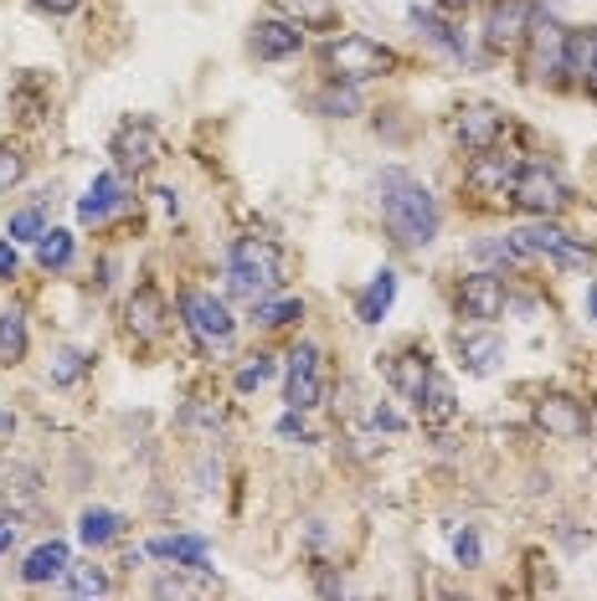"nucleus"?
<instances>
[{"label": "nucleus", "instance_id": "393cba45", "mask_svg": "<svg viewBox=\"0 0 597 601\" xmlns=\"http://www.w3.org/2000/svg\"><path fill=\"white\" fill-rule=\"evenodd\" d=\"M294 27H314V31H335L341 27V6L335 0H273Z\"/></svg>", "mask_w": 597, "mask_h": 601}, {"label": "nucleus", "instance_id": "a211bd4d", "mask_svg": "<svg viewBox=\"0 0 597 601\" xmlns=\"http://www.w3.org/2000/svg\"><path fill=\"white\" fill-rule=\"evenodd\" d=\"M454 350H458V365H464L469 376H489V370H495V360L505 355V345H499L495 329H469V335L458 329Z\"/></svg>", "mask_w": 597, "mask_h": 601}, {"label": "nucleus", "instance_id": "79ce46f5", "mask_svg": "<svg viewBox=\"0 0 597 601\" xmlns=\"http://www.w3.org/2000/svg\"><path fill=\"white\" fill-rule=\"evenodd\" d=\"M11 432H16V417L11 411H0V442H11Z\"/></svg>", "mask_w": 597, "mask_h": 601}, {"label": "nucleus", "instance_id": "0eeeda50", "mask_svg": "<svg viewBox=\"0 0 597 601\" xmlns=\"http://www.w3.org/2000/svg\"><path fill=\"white\" fill-rule=\"evenodd\" d=\"M526 78L530 83H556L567 72V31L556 21H530L526 31Z\"/></svg>", "mask_w": 597, "mask_h": 601}, {"label": "nucleus", "instance_id": "4be33fe9", "mask_svg": "<svg viewBox=\"0 0 597 601\" xmlns=\"http://www.w3.org/2000/svg\"><path fill=\"white\" fill-rule=\"evenodd\" d=\"M68 546L62 540H47V546H37L27 560H21V581L27 587H42V581H58V575H68Z\"/></svg>", "mask_w": 597, "mask_h": 601}, {"label": "nucleus", "instance_id": "39448f33", "mask_svg": "<svg viewBox=\"0 0 597 601\" xmlns=\"http://www.w3.org/2000/svg\"><path fill=\"white\" fill-rule=\"evenodd\" d=\"M510 247H515V257H540V263L561 267V273H583V267H587V252L577 247L561 226L546 222V216H536L530 226H515Z\"/></svg>", "mask_w": 597, "mask_h": 601}, {"label": "nucleus", "instance_id": "9b49d317", "mask_svg": "<svg viewBox=\"0 0 597 601\" xmlns=\"http://www.w3.org/2000/svg\"><path fill=\"white\" fill-rule=\"evenodd\" d=\"M454 140L469 154H489L505 140V113L489 109V103H464V109L454 113Z\"/></svg>", "mask_w": 597, "mask_h": 601}, {"label": "nucleus", "instance_id": "423d86ee", "mask_svg": "<svg viewBox=\"0 0 597 601\" xmlns=\"http://www.w3.org/2000/svg\"><path fill=\"white\" fill-rule=\"evenodd\" d=\"M510 201L520 211H530V216H556V211L567 206V181L546 160H526L510 175Z\"/></svg>", "mask_w": 597, "mask_h": 601}, {"label": "nucleus", "instance_id": "c85d7f7f", "mask_svg": "<svg viewBox=\"0 0 597 601\" xmlns=\"http://www.w3.org/2000/svg\"><path fill=\"white\" fill-rule=\"evenodd\" d=\"M314 113H325V119H351V113H361L356 83H330L325 93H314Z\"/></svg>", "mask_w": 597, "mask_h": 601}, {"label": "nucleus", "instance_id": "f3484780", "mask_svg": "<svg viewBox=\"0 0 597 601\" xmlns=\"http://www.w3.org/2000/svg\"><path fill=\"white\" fill-rule=\"evenodd\" d=\"M144 556L175 560V566H185V571H212V546H206L201 534H160V540L144 546Z\"/></svg>", "mask_w": 597, "mask_h": 601}, {"label": "nucleus", "instance_id": "e433bc0d", "mask_svg": "<svg viewBox=\"0 0 597 601\" xmlns=\"http://www.w3.org/2000/svg\"><path fill=\"white\" fill-rule=\"evenodd\" d=\"M279 437H289V442H298V448H304V442H314V437H310V427L298 421V411H289V417L279 421Z\"/></svg>", "mask_w": 597, "mask_h": 601}, {"label": "nucleus", "instance_id": "5701e85b", "mask_svg": "<svg viewBox=\"0 0 597 601\" xmlns=\"http://www.w3.org/2000/svg\"><path fill=\"white\" fill-rule=\"evenodd\" d=\"M567 72L597 99V27L593 31H567Z\"/></svg>", "mask_w": 597, "mask_h": 601}, {"label": "nucleus", "instance_id": "7c9ffc66", "mask_svg": "<svg viewBox=\"0 0 597 601\" xmlns=\"http://www.w3.org/2000/svg\"><path fill=\"white\" fill-rule=\"evenodd\" d=\"M253 319L263 324V329H284V324L304 319V304H298V298H257Z\"/></svg>", "mask_w": 597, "mask_h": 601}, {"label": "nucleus", "instance_id": "c03bdc74", "mask_svg": "<svg viewBox=\"0 0 597 601\" xmlns=\"http://www.w3.org/2000/svg\"><path fill=\"white\" fill-rule=\"evenodd\" d=\"M443 6H469V0H443Z\"/></svg>", "mask_w": 597, "mask_h": 601}, {"label": "nucleus", "instance_id": "58836bf2", "mask_svg": "<svg viewBox=\"0 0 597 601\" xmlns=\"http://www.w3.org/2000/svg\"><path fill=\"white\" fill-rule=\"evenodd\" d=\"M31 6H37V11H47V16H72L83 0H31Z\"/></svg>", "mask_w": 597, "mask_h": 601}, {"label": "nucleus", "instance_id": "c756f323", "mask_svg": "<svg viewBox=\"0 0 597 601\" xmlns=\"http://www.w3.org/2000/svg\"><path fill=\"white\" fill-rule=\"evenodd\" d=\"M37 263H42V273H62L72 263V232H62V226L42 232L37 237Z\"/></svg>", "mask_w": 597, "mask_h": 601}, {"label": "nucleus", "instance_id": "ea45409f", "mask_svg": "<svg viewBox=\"0 0 597 601\" xmlns=\"http://www.w3.org/2000/svg\"><path fill=\"white\" fill-rule=\"evenodd\" d=\"M371 427H386V432H397L402 421H397V411H386V406H376V411H371Z\"/></svg>", "mask_w": 597, "mask_h": 601}, {"label": "nucleus", "instance_id": "9d476101", "mask_svg": "<svg viewBox=\"0 0 597 601\" xmlns=\"http://www.w3.org/2000/svg\"><path fill=\"white\" fill-rule=\"evenodd\" d=\"M109 154H114V170L119 175H144V170L160 160V134H155V124H119V134H114V144H109Z\"/></svg>", "mask_w": 597, "mask_h": 601}, {"label": "nucleus", "instance_id": "aec40b11", "mask_svg": "<svg viewBox=\"0 0 597 601\" xmlns=\"http://www.w3.org/2000/svg\"><path fill=\"white\" fill-rule=\"evenodd\" d=\"M124 185H119V175L114 170H103V175H93V185H88V196L78 201V222H88V226H99L103 216H114L119 206H124Z\"/></svg>", "mask_w": 597, "mask_h": 601}, {"label": "nucleus", "instance_id": "ddd939ff", "mask_svg": "<svg viewBox=\"0 0 597 601\" xmlns=\"http://www.w3.org/2000/svg\"><path fill=\"white\" fill-rule=\"evenodd\" d=\"M427 376H433V355H427L423 345H402V350L386 355V380H392V391H397L402 401H417Z\"/></svg>", "mask_w": 597, "mask_h": 601}, {"label": "nucleus", "instance_id": "37998d69", "mask_svg": "<svg viewBox=\"0 0 597 601\" xmlns=\"http://www.w3.org/2000/svg\"><path fill=\"white\" fill-rule=\"evenodd\" d=\"M587 308H593V319H597V283L587 288Z\"/></svg>", "mask_w": 597, "mask_h": 601}, {"label": "nucleus", "instance_id": "4c0bfd02", "mask_svg": "<svg viewBox=\"0 0 597 601\" xmlns=\"http://www.w3.org/2000/svg\"><path fill=\"white\" fill-rule=\"evenodd\" d=\"M16 278V242L6 237L0 242V283H11Z\"/></svg>", "mask_w": 597, "mask_h": 601}, {"label": "nucleus", "instance_id": "f257e3e1", "mask_svg": "<svg viewBox=\"0 0 597 601\" xmlns=\"http://www.w3.org/2000/svg\"><path fill=\"white\" fill-rule=\"evenodd\" d=\"M376 201H382V226L386 237L407 252H423L427 242L438 237V201L417 181L413 170L402 165H386L376 175Z\"/></svg>", "mask_w": 597, "mask_h": 601}, {"label": "nucleus", "instance_id": "7ed1b4c3", "mask_svg": "<svg viewBox=\"0 0 597 601\" xmlns=\"http://www.w3.org/2000/svg\"><path fill=\"white\" fill-rule=\"evenodd\" d=\"M402 57L392 47H382L376 37H361V31H345V37H330L325 42V72L330 83H366V78H386L397 72Z\"/></svg>", "mask_w": 597, "mask_h": 601}, {"label": "nucleus", "instance_id": "c9c22d12", "mask_svg": "<svg viewBox=\"0 0 597 601\" xmlns=\"http://www.w3.org/2000/svg\"><path fill=\"white\" fill-rule=\"evenodd\" d=\"M454 556H458V566H464V571H474V566H479V534L458 530L454 534Z\"/></svg>", "mask_w": 597, "mask_h": 601}, {"label": "nucleus", "instance_id": "2eb2a0df", "mask_svg": "<svg viewBox=\"0 0 597 601\" xmlns=\"http://www.w3.org/2000/svg\"><path fill=\"white\" fill-rule=\"evenodd\" d=\"M413 406H417V417H423V427H427V432H443V427H448V421L458 417L454 380L433 370V376L423 380V391H417V401H413Z\"/></svg>", "mask_w": 597, "mask_h": 601}, {"label": "nucleus", "instance_id": "dca6fc26", "mask_svg": "<svg viewBox=\"0 0 597 601\" xmlns=\"http://www.w3.org/2000/svg\"><path fill=\"white\" fill-rule=\"evenodd\" d=\"M536 421L546 427L552 437H583L587 432V411L577 396L567 391H552V396H540L536 401Z\"/></svg>", "mask_w": 597, "mask_h": 601}, {"label": "nucleus", "instance_id": "f8f14e48", "mask_svg": "<svg viewBox=\"0 0 597 601\" xmlns=\"http://www.w3.org/2000/svg\"><path fill=\"white\" fill-rule=\"evenodd\" d=\"M458 314L474 324H495L505 314V278L499 273H469V278L458 283Z\"/></svg>", "mask_w": 597, "mask_h": 601}, {"label": "nucleus", "instance_id": "72a5a7b5", "mask_svg": "<svg viewBox=\"0 0 597 601\" xmlns=\"http://www.w3.org/2000/svg\"><path fill=\"white\" fill-rule=\"evenodd\" d=\"M21 181H27V154L16 150V144H0V191H11Z\"/></svg>", "mask_w": 597, "mask_h": 601}, {"label": "nucleus", "instance_id": "cd10ccee", "mask_svg": "<svg viewBox=\"0 0 597 601\" xmlns=\"http://www.w3.org/2000/svg\"><path fill=\"white\" fill-rule=\"evenodd\" d=\"M47 211H52V191L47 196H37L31 206H21L11 216V242H37L47 232Z\"/></svg>", "mask_w": 597, "mask_h": 601}, {"label": "nucleus", "instance_id": "412c9836", "mask_svg": "<svg viewBox=\"0 0 597 601\" xmlns=\"http://www.w3.org/2000/svg\"><path fill=\"white\" fill-rule=\"evenodd\" d=\"M407 21H413L417 37H423V42H433L438 52L458 57V62L469 57V47H464V31H454V21H443L438 11H427V6H413V11H407Z\"/></svg>", "mask_w": 597, "mask_h": 601}, {"label": "nucleus", "instance_id": "1a4fd4ad", "mask_svg": "<svg viewBox=\"0 0 597 601\" xmlns=\"http://www.w3.org/2000/svg\"><path fill=\"white\" fill-rule=\"evenodd\" d=\"M530 21H536V11H530L526 0H489V11H484V47L489 52H520Z\"/></svg>", "mask_w": 597, "mask_h": 601}, {"label": "nucleus", "instance_id": "bb28decb", "mask_svg": "<svg viewBox=\"0 0 597 601\" xmlns=\"http://www.w3.org/2000/svg\"><path fill=\"white\" fill-rule=\"evenodd\" d=\"M27 360V314L6 308L0 314V365H21Z\"/></svg>", "mask_w": 597, "mask_h": 601}, {"label": "nucleus", "instance_id": "473e14b6", "mask_svg": "<svg viewBox=\"0 0 597 601\" xmlns=\"http://www.w3.org/2000/svg\"><path fill=\"white\" fill-rule=\"evenodd\" d=\"M68 591L72 597H103L109 591V575L99 566H68Z\"/></svg>", "mask_w": 597, "mask_h": 601}, {"label": "nucleus", "instance_id": "f704fd0d", "mask_svg": "<svg viewBox=\"0 0 597 601\" xmlns=\"http://www.w3.org/2000/svg\"><path fill=\"white\" fill-rule=\"evenodd\" d=\"M269 376H273V360H269V355H247V360H242V370H237V391H257V386H263Z\"/></svg>", "mask_w": 597, "mask_h": 601}, {"label": "nucleus", "instance_id": "20e7f679", "mask_svg": "<svg viewBox=\"0 0 597 601\" xmlns=\"http://www.w3.org/2000/svg\"><path fill=\"white\" fill-rule=\"evenodd\" d=\"M181 319H185L191 339H196L206 355L227 350L232 335H237V319H232V308L222 304L216 294H206V288H185V294H181Z\"/></svg>", "mask_w": 597, "mask_h": 601}, {"label": "nucleus", "instance_id": "2f4dec72", "mask_svg": "<svg viewBox=\"0 0 597 601\" xmlns=\"http://www.w3.org/2000/svg\"><path fill=\"white\" fill-rule=\"evenodd\" d=\"M47 376H52V386H72V380H83L88 376V355L83 350H58Z\"/></svg>", "mask_w": 597, "mask_h": 601}, {"label": "nucleus", "instance_id": "b1692460", "mask_svg": "<svg viewBox=\"0 0 597 601\" xmlns=\"http://www.w3.org/2000/svg\"><path fill=\"white\" fill-rule=\"evenodd\" d=\"M392 298H397V273H392V267H382V273H376L366 288H361L356 319H361V324H382L386 308H392Z\"/></svg>", "mask_w": 597, "mask_h": 601}, {"label": "nucleus", "instance_id": "6ab92c4d", "mask_svg": "<svg viewBox=\"0 0 597 601\" xmlns=\"http://www.w3.org/2000/svg\"><path fill=\"white\" fill-rule=\"evenodd\" d=\"M304 47V31L294 21H257L253 27V57L257 62H284Z\"/></svg>", "mask_w": 597, "mask_h": 601}, {"label": "nucleus", "instance_id": "a878e982", "mask_svg": "<svg viewBox=\"0 0 597 601\" xmlns=\"http://www.w3.org/2000/svg\"><path fill=\"white\" fill-rule=\"evenodd\" d=\"M119 534H124V515H114V509H83V519H78V540L88 550L114 546Z\"/></svg>", "mask_w": 597, "mask_h": 601}, {"label": "nucleus", "instance_id": "4468645a", "mask_svg": "<svg viewBox=\"0 0 597 601\" xmlns=\"http://www.w3.org/2000/svg\"><path fill=\"white\" fill-rule=\"evenodd\" d=\"M124 319H129V335L134 339H160L165 335V294H160L155 283H140L134 294H129V304H124Z\"/></svg>", "mask_w": 597, "mask_h": 601}, {"label": "nucleus", "instance_id": "6e6552de", "mask_svg": "<svg viewBox=\"0 0 597 601\" xmlns=\"http://www.w3.org/2000/svg\"><path fill=\"white\" fill-rule=\"evenodd\" d=\"M284 401H289V411H298V417L325 401V370H320V350H314V345H298V350L289 355Z\"/></svg>", "mask_w": 597, "mask_h": 601}, {"label": "nucleus", "instance_id": "a19ab883", "mask_svg": "<svg viewBox=\"0 0 597 601\" xmlns=\"http://www.w3.org/2000/svg\"><path fill=\"white\" fill-rule=\"evenodd\" d=\"M11 540H16V524H11V519H0V556L11 550Z\"/></svg>", "mask_w": 597, "mask_h": 601}, {"label": "nucleus", "instance_id": "f03ea898", "mask_svg": "<svg viewBox=\"0 0 597 601\" xmlns=\"http://www.w3.org/2000/svg\"><path fill=\"white\" fill-rule=\"evenodd\" d=\"M279 273H284V252L279 242L269 237H237L227 252V283L232 294L257 304V298H269L279 288Z\"/></svg>", "mask_w": 597, "mask_h": 601}]
</instances>
